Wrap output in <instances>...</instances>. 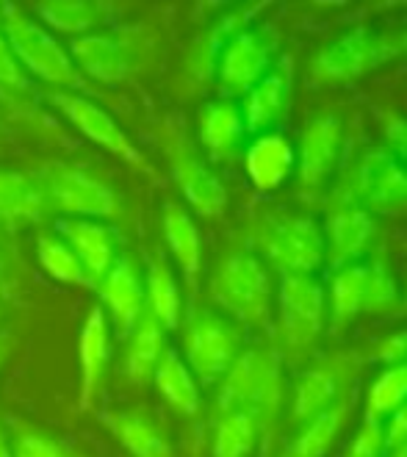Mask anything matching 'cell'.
<instances>
[{
  "instance_id": "29",
  "label": "cell",
  "mask_w": 407,
  "mask_h": 457,
  "mask_svg": "<svg viewBox=\"0 0 407 457\" xmlns=\"http://www.w3.org/2000/svg\"><path fill=\"white\" fill-rule=\"evenodd\" d=\"M37 14L62 34L84 37V31L95 29L103 22L105 9L100 4H89V0H50V4H39Z\"/></svg>"
},
{
  "instance_id": "16",
  "label": "cell",
  "mask_w": 407,
  "mask_h": 457,
  "mask_svg": "<svg viewBox=\"0 0 407 457\" xmlns=\"http://www.w3.org/2000/svg\"><path fill=\"white\" fill-rule=\"evenodd\" d=\"M296 167V147L283 133H263L247 150V175L255 189L275 192Z\"/></svg>"
},
{
  "instance_id": "20",
  "label": "cell",
  "mask_w": 407,
  "mask_h": 457,
  "mask_svg": "<svg viewBox=\"0 0 407 457\" xmlns=\"http://www.w3.org/2000/svg\"><path fill=\"white\" fill-rule=\"evenodd\" d=\"M70 59L89 78L103 80V84H117V80L125 78V70H128L122 47L105 34L75 37L70 45Z\"/></svg>"
},
{
  "instance_id": "32",
  "label": "cell",
  "mask_w": 407,
  "mask_h": 457,
  "mask_svg": "<svg viewBox=\"0 0 407 457\" xmlns=\"http://www.w3.org/2000/svg\"><path fill=\"white\" fill-rule=\"evenodd\" d=\"M37 253H39V263L42 269L56 278L62 283H70V286H84V283H92L84 272V266L75 258V253L64 245L62 238L56 236H39L37 241Z\"/></svg>"
},
{
  "instance_id": "41",
  "label": "cell",
  "mask_w": 407,
  "mask_h": 457,
  "mask_svg": "<svg viewBox=\"0 0 407 457\" xmlns=\"http://www.w3.org/2000/svg\"><path fill=\"white\" fill-rule=\"evenodd\" d=\"M404 441H407V402L391 413V424L383 429V446L388 452H394Z\"/></svg>"
},
{
  "instance_id": "5",
  "label": "cell",
  "mask_w": 407,
  "mask_h": 457,
  "mask_svg": "<svg viewBox=\"0 0 407 457\" xmlns=\"http://www.w3.org/2000/svg\"><path fill=\"white\" fill-rule=\"evenodd\" d=\"M280 330L288 346L305 349L324 328V286L316 275L283 272L280 278Z\"/></svg>"
},
{
  "instance_id": "31",
  "label": "cell",
  "mask_w": 407,
  "mask_h": 457,
  "mask_svg": "<svg viewBox=\"0 0 407 457\" xmlns=\"http://www.w3.org/2000/svg\"><path fill=\"white\" fill-rule=\"evenodd\" d=\"M255 416L233 411L222 419L220 429H216V441H213V457H250L255 446Z\"/></svg>"
},
{
  "instance_id": "33",
  "label": "cell",
  "mask_w": 407,
  "mask_h": 457,
  "mask_svg": "<svg viewBox=\"0 0 407 457\" xmlns=\"http://www.w3.org/2000/svg\"><path fill=\"white\" fill-rule=\"evenodd\" d=\"M404 402H407V363L388 366L369 391V405H366L369 419L377 421L379 416H391Z\"/></svg>"
},
{
  "instance_id": "3",
  "label": "cell",
  "mask_w": 407,
  "mask_h": 457,
  "mask_svg": "<svg viewBox=\"0 0 407 457\" xmlns=\"http://www.w3.org/2000/svg\"><path fill=\"white\" fill-rule=\"evenodd\" d=\"M261 250L275 261L283 272L313 275L324 263V233L311 217H271L258 230Z\"/></svg>"
},
{
  "instance_id": "6",
  "label": "cell",
  "mask_w": 407,
  "mask_h": 457,
  "mask_svg": "<svg viewBox=\"0 0 407 457\" xmlns=\"http://www.w3.org/2000/svg\"><path fill=\"white\" fill-rule=\"evenodd\" d=\"M280 396V366L266 353L241 355L230 369L222 388V408L241 413H261L275 408Z\"/></svg>"
},
{
  "instance_id": "38",
  "label": "cell",
  "mask_w": 407,
  "mask_h": 457,
  "mask_svg": "<svg viewBox=\"0 0 407 457\" xmlns=\"http://www.w3.org/2000/svg\"><path fill=\"white\" fill-rule=\"evenodd\" d=\"M379 449H383V424L369 419V424L361 429L355 444H352L349 457H377Z\"/></svg>"
},
{
  "instance_id": "43",
  "label": "cell",
  "mask_w": 407,
  "mask_h": 457,
  "mask_svg": "<svg viewBox=\"0 0 407 457\" xmlns=\"http://www.w3.org/2000/svg\"><path fill=\"white\" fill-rule=\"evenodd\" d=\"M391 457H407V441H404V444H399V446L391 452Z\"/></svg>"
},
{
  "instance_id": "9",
  "label": "cell",
  "mask_w": 407,
  "mask_h": 457,
  "mask_svg": "<svg viewBox=\"0 0 407 457\" xmlns=\"http://www.w3.org/2000/svg\"><path fill=\"white\" fill-rule=\"evenodd\" d=\"M47 197L62 211L70 213V220H105L117 213V197L105 183L97 178L78 172V170H59L47 183Z\"/></svg>"
},
{
  "instance_id": "39",
  "label": "cell",
  "mask_w": 407,
  "mask_h": 457,
  "mask_svg": "<svg viewBox=\"0 0 407 457\" xmlns=\"http://www.w3.org/2000/svg\"><path fill=\"white\" fill-rule=\"evenodd\" d=\"M0 87H14V89H25V75L22 67L17 64L14 53L6 42V37L0 34Z\"/></svg>"
},
{
  "instance_id": "25",
  "label": "cell",
  "mask_w": 407,
  "mask_h": 457,
  "mask_svg": "<svg viewBox=\"0 0 407 457\" xmlns=\"http://www.w3.org/2000/svg\"><path fill=\"white\" fill-rule=\"evenodd\" d=\"M244 130L247 128H244L241 112L228 100L208 103L200 114V139L216 155H225V153L236 150V145L244 137Z\"/></svg>"
},
{
  "instance_id": "24",
  "label": "cell",
  "mask_w": 407,
  "mask_h": 457,
  "mask_svg": "<svg viewBox=\"0 0 407 457\" xmlns=\"http://www.w3.org/2000/svg\"><path fill=\"white\" fill-rule=\"evenodd\" d=\"M145 300L150 305V316L164 330H175L180 325V288L167 261H150V272L145 283Z\"/></svg>"
},
{
  "instance_id": "23",
  "label": "cell",
  "mask_w": 407,
  "mask_h": 457,
  "mask_svg": "<svg viewBox=\"0 0 407 457\" xmlns=\"http://www.w3.org/2000/svg\"><path fill=\"white\" fill-rule=\"evenodd\" d=\"M164 236L167 245L178 261V266L183 269V275L188 283L197 280L200 263H203V245H200V230L195 225V220L188 217V211L170 203L164 208Z\"/></svg>"
},
{
  "instance_id": "36",
  "label": "cell",
  "mask_w": 407,
  "mask_h": 457,
  "mask_svg": "<svg viewBox=\"0 0 407 457\" xmlns=\"http://www.w3.org/2000/svg\"><path fill=\"white\" fill-rule=\"evenodd\" d=\"M12 454L14 457H67V452L56 441L42 433H31V429L17 438Z\"/></svg>"
},
{
  "instance_id": "21",
  "label": "cell",
  "mask_w": 407,
  "mask_h": 457,
  "mask_svg": "<svg viewBox=\"0 0 407 457\" xmlns=\"http://www.w3.org/2000/svg\"><path fill=\"white\" fill-rule=\"evenodd\" d=\"M45 211V189L22 172H0V222H37Z\"/></svg>"
},
{
  "instance_id": "18",
  "label": "cell",
  "mask_w": 407,
  "mask_h": 457,
  "mask_svg": "<svg viewBox=\"0 0 407 457\" xmlns=\"http://www.w3.org/2000/svg\"><path fill=\"white\" fill-rule=\"evenodd\" d=\"M175 178L186 200L203 217H220L228 205V192L222 180L216 178L195 153H178L175 155Z\"/></svg>"
},
{
  "instance_id": "17",
  "label": "cell",
  "mask_w": 407,
  "mask_h": 457,
  "mask_svg": "<svg viewBox=\"0 0 407 457\" xmlns=\"http://www.w3.org/2000/svg\"><path fill=\"white\" fill-rule=\"evenodd\" d=\"M374 236V217L361 205H344L328 220L324 228V255H330V263L349 266L355 261Z\"/></svg>"
},
{
  "instance_id": "40",
  "label": "cell",
  "mask_w": 407,
  "mask_h": 457,
  "mask_svg": "<svg viewBox=\"0 0 407 457\" xmlns=\"http://www.w3.org/2000/svg\"><path fill=\"white\" fill-rule=\"evenodd\" d=\"M377 361L386 366L407 363V330H399V333L383 338V344L377 346Z\"/></svg>"
},
{
  "instance_id": "45",
  "label": "cell",
  "mask_w": 407,
  "mask_h": 457,
  "mask_svg": "<svg viewBox=\"0 0 407 457\" xmlns=\"http://www.w3.org/2000/svg\"><path fill=\"white\" fill-rule=\"evenodd\" d=\"M404 303H407V294H404Z\"/></svg>"
},
{
  "instance_id": "15",
  "label": "cell",
  "mask_w": 407,
  "mask_h": 457,
  "mask_svg": "<svg viewBox=\"0 0 407 457\" xmlns=\"http://www.w3.org/2000/svg\"><path fill=\"white\" fill-rule=\"evenodd\" d=\"M291 105V64L288 59L280 62L271 72H266L258 84L247 92L244 103V128L247 130H269L275 128Z\"/></svg>"
},
{
  "instance_id": "28",
  "label": "cell",
  "mask_w": 407,
  "mask_h": 457,
  "mask_svg": "<svg viewBox=\"0 0 407 457\" xmlns=\"http://www.w3.org/2000/svg\"><path fill=\"white\" fill-rule=\"evenodd\" d=\"M366 286H369V263H349L333 280L330 305H333V325L344 328L366 311Z\"/></svg>"
},
{
  "instance_id": "27",
  "label": "cell",
  "mask_w": 407,
  "mask_h": 457,
  "mask_svg": "<svg viewBox=\"0 0 407 457\" xmlns=\"http://www.w3.org/2000/svg\"><path fill=\"white\" fill-rule=\"evenodd\" d=\"M108 424L133 457H172V446L150 419L139 413H114L108 416Z\"/></svg>"
},
{
  "instance_id": "19",
  "label": "cell",
  "mask_w": 407,
  "mask_h": 457,
  "mask_svg": "<svg viewBox=\"0 0 407 457\" xmlns=\"http://www.w3.org/2000/svg\"><path fill=\"white\" fill-rule=\"evenodd\" d=\"M108 321L103 316V308H92L87 316V325L80 330V344H78V355H80V408H89L95 391L100 386V378L108 363Z\"/></svg>"
},
{
  "instance_id": "2",
  "label": "cell",
  "mask_w": 407,
  "mask_h": 457,
  "mask_svg": "<svg viewBox=\"0 0 407 457\" xmlns=\"http://www.w3.org/2000/svg\"><path fill=\"white\" fill-rule=\"evenodd\" d=\"M4 34L17 64H22L29 72L47 80V84H59V87L78 84V72H75L70 53L53 39L39 22L25 17L17 9H6Z\"/></svg>"
},
{
  "instance_id": "26",
  "label": "cell",
  "mask_w": 407,
  "mask_h": 457,
  "mask_svg": "<svg viewBox=\"0 0 407 457\" xmlns=\"http://www.w3.org/2000/svg\"><path fill=\"white\" fill-rule=\"evenodd\" d=\"M161 355H164V328L150 313H145L136 330L130 333L128 355H125V369L130 374V380L136 383L147 380L155 371Z\"/></svg>"
},
{
  "instance_id": "14",
  "label": "cell",
  "mask_w": 407,
  "mask_h": 457,
  "mask_svg": "<svg viewBox=\"0 0 407 457\" xmlns=\"http://www.w3.org/2000/svg\"><path fill=\"white\" fill-rule=\"evenodd\" d=\"M53 103L67 114V120L84 133L87 139H92L95 145L105 147L108 153H114L130 164H139V153L130 145V139L125 137V130L114 122V117L103 112L97 103L78 97V95H56Z\"/></svg>"
},
{
  "instance_id": "1",
  "label": "cell",
  "mask_w": 407,
  "mask_h": 457,
  "mask_svg": "<svg viewBox=\"0 0 407 457\" xmlns=\"http://www.w3.org/2000/svg\"><path fill=\"white\" fill-rule=\"evenodd\" d=\"M216 305L244 325H266L271 311V283L266 266L253 253H233L211 280Z\"/></svg>"
},
{
  "instance_id": "22",
  "label": "cell",
  "mask_w": 407,
  "mask_h": 457,
  "mask_svg": "<svg viewBox=\"0 0 407 457\" xmlns=\"http://www.w3.org/2000/svg\"><path fill=\"white\" fill-rule=\"evenodd\" d=\"M153 378H155L158 391L164 394V399L175 411H180L186 416H195L200 411L197 380H195L192 369L186 366V361L175 353V349H164V355H161Z\"/></svg>"
},
{
  "instance_id": "8",
  "label": "cell",
  "mask_w": 407,
  "mask_h": 457,
  "mask_svg": "<svg viewBox=\"0 0 407 457\" xmlns=\"http://www.w3.org/2000/svg\"><path fill=\"white\" fill-rule=\"evenodd\" d=\"M344 150V125L333 114H319L313 117L303 130V145L296 153V164H300V180L308 189H319L324 186L336 167Z\"/></svg>"
},
{
  "instance_id": "42",
  "label": "cell",
  "mask_w": 407,
  "mask_h": 457,
  "mask_svg": "<svg viewBox=\"0 0 407 457\" xmlns=\"http://www.w3.org/2000/svg\"><path fill=\"white\" fill-rule=\"evenodd\" d=\"M0 457H14L9 444H6V438H4V433H0Z\"/></svg>"
},
{
  "instance_id": "7",
  "label": "cell",
  "mask_w": 407,
  "mask_h": 457,
  "mask_svg": "<svg viewBox=\"0 0 407 457\" xmlns=\"http://www.w3.org/2000/svg\"><path fill=\"white\" fill-rule=\"evenodd\" d=\"M396 42L383 37L371 29H358L349 31L333 45L324 47L316 62H313V75L319 80H346L369 72L371 67L383 64L388 56H394Z\"/></svg>"
},
{
  "instance_id": "12",
  "label": "cell",
  "mask_w": 407,
  "mask_h": 457,
  "mask_svg": "<svg viewBox=\"0 0 407 457\" xmlns=\"http://www.w3.org/2000/svg\"><path fill=\"white\" fill-rule=\"evenodd\" d=\"M269 72V42L261 31L236 34L222 53L220 84L228 95H247Z\"/></svg>"
},
{
  "instance_id": "37",
  "label": "cell",
  "mask_w": 407,
  "mask_h": 457,
  "mask_svg": "<svg viewBox=\"0 0 407 457\" xmlns=\"http://www.w3.org/2000/svg\"><path fill=\"white\" fill-rule=\"evenodd\" d=\"M386 139H388L386 153L396 161L402 170H407V120L404 117H391L388 120Z\"/></svg>"
},
{
  "instance_id": "10",
  "label": "cell",
  "mask_w": 407,
  "mask_h": 457,
  "mask_svg": "<svg viewBox=\"0 0 407 457\" xmlns=\"http://www.w3.org/2000/svg\"><path fill=\"white\" fill-rule=\"evenodd\" d=\"M100 297L103 305L114 321V333L120 338H130V333L136 330V325L145 316V283L139 278V269L128 255H120L117 263L112 266L100 280Z\"/></svg>"
},
{
  "instance_id": "44",
  "label": "cell",
  "mask_w": 407,
  "mask_h": 457,
  "mask_svg": "<svg viewBox=\"0 0 407 457\" xmlns=\"http://www.w3.org/2000/svg\"><path fill=\"white\" fill-rule=\"evenodd\" d=\"M0 355H4V344H0Z\"/></svg>"
},
{
  "instance_id": "30",
  "label": "cell",
  "mask_w": 407,
  "mask_h": 457,
  "mask_svg": "<svg viewBox=\"0 0 407 457\" xmlns=\"http://www.w3.org/2000/svg\"><path fill=\"white\" fill-rule=\"evenodd\" d=\"M336 399V374L330 369H308L300 383H296L294 416L296 419H316L330 408Z\"/></svg>"
},
{
  "instance_id": "11",
  "label": "cell",
  "mask_w": 407,
  "mask_h": 457,
  "mask_svg": "<svg viewBox=\"0 0 407 457\" xmlns=\"http://www.w3.org/2000/svg\"><path fill=\"white\" fill-rule=\"evenodd\" d=\"M56 228L92 283H100L112 272V266L120 258V245L112 228L97 220H62Z\"/></svg>"
},
{
  "instance_id": "34",
  "label": "cell",
  "mask_w": 407,
  "mask_h": 457,
  "mask_svg": "<svg viewBox=\"0 0 407 457\" xmlns=\"http://www.w3.org/2000/svg\"><path fill=\"white\" fill-rule=\"evenodd\" d=\"M341 416H344L341 408H328L324 413H319L311 421V427L291 446V457H321L338 436Z\"/></svg>"
},
{
  "instance_id": "35",
  "label": "cell",
  "mask_w": 407,
  "mask_h": 457,
  "mask_svg": "<svg viewBox=\"0 0 407 457\" xmlns=\"http://www.w3.org/2000/svg\"><path fill=\"white\" fill-rule=\"evenodd\" d=\"M399 303V288L391 275V269L383 261L369 263V286H366V311L383 313Z\"/></svg>"
},
{
  "instance_id": "4",
  "label": "cell",
  "mask_w": 407,
  "mask_h": 457,
  "mask_svg": "<svg viewBox=\"0 0 407 457\" xmlns=\"http://www.w3.org/2000/svg\"><path fill=\"white\" fill-rule=\"evenodd\" d=\"M238 353V333L228 316L203 311L188 319L186 336H183V355L186 366L203 383L220 380L222 374L236 363Z\"/></svg>"
},
{
  "instance_id": "13",
  "label": "cell",
  "mask_w": 407,
  "mask_h": 457,
  "mask_svg": "<svg viewBox=\"0 0 407 457\" xmlns=\"http://www.w3.org/2000/svg\"><path fill=\"white\" fill-rule=\"evenodd\" d=\"M355 192L361 208L388 211L407 205V170H402L386 150H371L358 170Z\"/></svg>"
}]
</instances>
